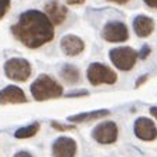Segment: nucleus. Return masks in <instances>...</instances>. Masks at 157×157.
Segmentation results:
<instances>
[{"mask_svg":"<svg viewBox=\"0 0 157 157\" xmlns=\"http://www.w3.org/2000/svg\"><path fill=\"white\" fill-rule=\"evenodd\" d=\"M11 33L29 48H38L54 38V26L45 13L27 10L21 13L18 21L13 24Z\"/></svg>","mask_w":157,"mask_h":157,"instance_id":"f257e3e1","label":"nucleus"},{"mask_svg":"<svg viewBox=\"0 0 157 157\" xmlns=\"http://www.w3.org/2000/svg\"><path fill=\"white\" fill-rule=\"evenodd\" d=\"M31 95L36 101H48L62 95V86L48 75H40L31 84Z\"/></svg>","mask_w":157,"mask_h":157,"instance_id":"f03ea898","label":"nucleus"},{"mask_svg":"<svg viewBox=\"0 0 157 157\" xmlns=\"http://www.w3.org/2000/svg\"><path fill=\"white\" fill-rule=\"evenodd\" d=\"M86 77L88 81L92 85H113L117 79V75L115 71H112L109 67L99 64V62H94L89 65L86 71Z\"/></svg>","mask_w":157,"mask_h":157,"instance_id":"7ed1b4c3","label":"nucleus"},{"mask_svg":"<svg viewBox=\"0 0 157 157\" xmlns=\"http://www.w3.org/2000/svg\"><path fill=\"white\" fill-rule=\"evenodd\" d=\"M4 74L11 81L24 82L31 75V65L24 58H10L4 64Z\"/></svg>","mask_w":157,"mask_h":157,"instance_id":"20e7f679","label":"nucleus"},{"mask_svg":"<svg viewBox=\"0 0 157 157\" xmlns=\"http://www.w3.org/2000/svg\"><path fill=\"white\" fill-rule=\"evenodd\" d=\"M109 58L117 70L129 71L135 67L136 61L139 58V54L130 47H119L110 50Z\"/></svg>","mask_w":157,"mask_h":157,"instance_id":"39448f33","label":"nucleus"},{"mask_svg":"<svg viewBox=\"0 0 157 157\" xmlns=\"http://www.w3.org/2000/svg\"><path fill=\"white\" fill-rule=\"evenodd\" d=\"M119 129L115 122H103L92 130V137L101 144H112L117 140Z\"/></svg>","mask_w":157,"mask_h":157,"instance_id":"423d86ee","label":"nucleus"},{"mask_svg":"<svg viewBox=\"0 0 157 157\" xmlns=\"http://www.w3.org/2000/svg\"><path fill=\"white\" fill-rule=\"evenodd\" d=\"M102 37L110 43H122L129 38L128 27L121 21H109L103 27Z\"/></svg>","mask_w":157,"mask_h":157,"instance_id":"0eeeda50","label":"nucleus"},{"mask_svg":"<svg viewBox=\"0 0 157 157\" xmlns=\"http://www.w3.org/2000/svg\"><path fill=\"white\" fill-rule=\"evenodd\" d=\"M135 135L144 142H151L157 139V128L154 122L149 117H139L135 122Z\"/></svg>","mask_w":157,"mask_h":157,"instance_id":"6e6552de","label":"nucleus"},{"mask_svg":"<svg viewBox=\"0 0 157 157\" xmlns=\"http://www.w3.org/2000/svg\"><path fill=\"white\" fill-rule=\"evenodd\" d=\"M75 154H77V143L71 137H58L52 144L54 157H75Z\"/></svg>","mask_w":157,"mask_h":157,"instance_id":"1a4fd4ad","label":"nucleus"},{"mask_svg":"<svg viewBox=\"0 0 157 157\" xmlns=\"http://www.w3.org/2000/svg\"><path fill=\"white\" fill-rule=\"evenodd\" d=\"M67 13H68L67 7L59 3L58 0H50L45 4V16L50 18L52 26H59L61 23L65 21Z\"/></svg>","mask_w":157,"mask_h":157,"instance_id":"9d476101","label":"nucleus"},{"mask_svg":"<svg viewBox=\"0 0 157 157\" xmlns=\"http://www.w3.org/2000/svg\"><path fill=\"white\" fill-rule=\"evenodd\" d=\"M27 102V96L16 85H9L4 89L0 91V103L2 105H7V103H24Z\"/></svg>","mask_w":157,"mask_h":157,"instance_id":"9b49d317","label":"nucleus"},{"mask_svg":"<svg viewBox=\"0 0 157 157\" xmlns=\"http://www.w3.org/2000/svg\"><path fill=\"white\" fill-rule=\"evenodd\" d=\"M61 48L64 54L70 55V57H77L85 50V44L79 37L68 34L61 38Z\"/></svg>","mask_w":157,"mask_h":157,"instance_id":"f8f14e48","label":"nucleus"},{"mask_svg":"<svg viewBox=\"0 0 157 157\" xmlns=\"http://www.w3.org/2000/svg\"><path fill=\"white\" fill-rule=\"evenodd\" d=\"M133 29H135V33L139 37H142V38L149 37L154 30L153 18L147 17V16H143V14L137 16L135 18V21H133Z\"/></svg>","mask_w":157,"mask_h":157,"instance_id":"ddd939ff","label":"nucleus"},{"mask_svg":"<svg viewBox=\"0 0 157 157\" xmlns=\"http://www.w3.org/2000/svg\"><path fill=\"white\" fill-rule=\"evenodd\" d=\"M110 112L108 109H101V110H94V112H88V113H81L75 115V116H70L68 121L72 123H84V122H91L95 119H101L103 116H108Z\"/></svg>","mask_w":157,"mask_h":157,"instance_id":"4468645a","label":"nucleus"},{"mask_svg":"<svg viewBox=\"0 0 157 157\" xmlns=\"http://www.w3.org/2000/svg\"><path fill=\"white\" fill-rule=\"evenodd\" d=\"M61 77L67 84H75V82H78V79H79V71H78L77 67L68 64V65H65L62 68Z\"/></svg>","mask_w":157,"mask_h":157,"instance_id":"2eb2a0df","label":"nucleus"},{"mask_svg":"<svg viewBox=\"0 0 157 157\" xmlns=\"http://www.w3.org/2000/svg\"><path fill=\"white\" fill-rule=\"evenodd\" d=\"M40 129V124L37 123H33L30 126H26V128H20L18 130L14 132V136L17 139H29V137H33V136L37 135V132Z\"/></svg>","mask_w":157,"mask_h":157,"instance_id":"dca6fc26","label":"nucleus"},{"mask_svg":"<svg viewBox=\"0 0 157 157\" xmlns=\"http://www.w3.org/2000/svg\"><path fill=\"white\" fill-rule=\"evenodd\" d=\"M10 9V0H0V20L6 16Z\"/></svg>","mask_w":157,"mask_h":157,"instance_id":"f3484780","label":"nucleus"},{"mask_svg":"<svg viewBox=\"0 0 157 157\" xmlns=\"http://www.w3.org/2000/svg\"><path fill=\"white\" fill-rule=\"evenodd\" d=\"M51 126L58 129V130H71V129H74V126H65V124H59L57 122H51Z\"/></svg>","mask_w":157,"mask_h":157,"instance_id":"a211bd4d","label":"nucleus"},{"mask_svg":"<svg viewBox=\"0 0 157 157\" xmlns=\"http://www.w3.org/2000/svg\"><path fill=\"white\" fill-rule=\"evenodd\" d=\"M149 54H150V47H147V45H146V47H144V48H143V50H142V51H140L139 57H140V58H142V59H144V58H146V57H147V55H149Z\"/></svg>","mask_w":157,"mask_h":157,"instance_id":"6ab92c4d","label":"nucleus"},{"mask_svg":"<svg viewBox=\"0 0 157 157\" xmlns=\"http://www.w3.org/2000/svg\"><path fill=\"white\" fill-rule=\"evenodd\" d=\"M144 3L151 9H157V0H144Z\"/></svg>","mask_w":157,"mask_h":157,"instance_id":"aec40b11","label":"nucleus"},{"mask_svg":"<svg viewBox=\"0 0 157 157\" xmlns=\"http://www.w3.org/2000/svg\"><path fill=\"white\" fill-rule=\"evenodd\" d=\"M68 4H72V6H79V4H84L85 0H65Z\"/></svg>","mask_w":157,"mask_h":157,"instance_id":"412c9836","label":"nucleus"},{"mask_svg":"<svg viewBox=\"0 0 157 157\" xmlns=\"http://www.w3.org/2000/svg\"><path fill=\"white\" fill-rule=\"evenodd\" d=\"M14 157H33L29 151H18V153L14 154Z\"/></svg>","mask_w":157,"mask_h":157,"instance_id":"4be33fe9","label":"nucleus"},{"mask_svg":"<svg viewBox=\"0 0 157 157\" xmlns=\"http://www.w3.org/2000/svg\"><path fill=\"white\" fill-rule=\"evenodd\" d=\"M147 79V75H144V77H142V78H139V79H137V82H136V86H140V85L143 84V82H144V81Z\"/></svg>","mask_w":157,"mask_h":157,"instance_id":"5701e85b","label":"nucleus"},{"mask_svg":"<svg viewBox=\"0 0 157 157\" xmlns=\"http://www.w3.org/2000/svg\"><path fill=\"white\" fill-rule=\"evenodd\" d=\"M108 2H112V3H116V4H124L128 3L129 0H108Z\"/></svg>","mask_w":157,"mask_h":157,"instance_id":"b1692460","label":"nucleus"},{"mask_svg":"<svg viewBox=\"0 0 157 157\" xmlns=\"http://www.w3.org/2000/svg\"><path fill=\"white\" fill-rule=\"evenodd\" d=\"M150 113H151V115H153V116L157 119V106H153V108H150Z\"/></svg>","mask_w":157,"mask_h":157,"instance_id":"393cba45","label":"nucleus"}]
</instances>
